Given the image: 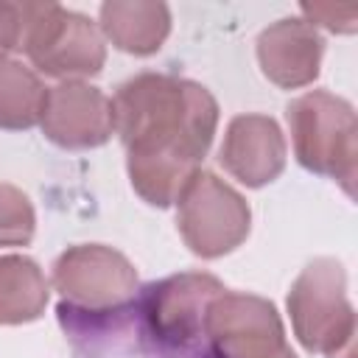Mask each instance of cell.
<instances>
[{
  "label": "cell",
  "mask_w": 358,
  "mask_h": 358,
  "mask_svg": "<svg viewBox=\"0 0 358 358\" xmlns=\"http://www.w3.org/2000/svg\"><path fill=\"white\" fill-rule=\"evenodd\" d=\"M112 112L134 193L151 207L176 204L218 129L210 90L179 76L140 73L117 87Z\"/></svg>",
  "instance_id": "obj_1"
},
{
  "label": "cell",
  "mask_w": 358,
  "mask_h": 358,
  "mask_svg": "<svg viewBox=\"0 0 358 358\" xmlns=\"http://www.w3.org/2000/svg\"><path fill=\"white\" fill-rule=\"evenodd\" d=\"M285 120L299 165L338 182L352 196L358 171V120L352 103L327 90H310L288 103Z\"/></svg>",
  "instance_id": "obj_2"
},
{
  "label": "cell",
  "mask_w": 358,
  "mask_h": 358,
  "mask_svg": "<svg viewBox=\"0 0 358 358\" xmlns=\"http://www.w3.org/2000/svg\"><path fill=\"white\" fill-rule=\"evenodd\" d=\"M296 341L324 358H355V308L347 299V274L336 257L310 260L288 291Z\"/></svg>",
  "instance_id": "obj_3"
},
{
  "label": "cell",
  "mask_w": 358,
  "mask_h": 358,
  "mask_svg": "<svg viewBox=\"0 0 358 358\" xmlns=\"http://www.w3.org/2000/svg\"><path fill=\"white\" fill-rule=\"evenodd\" d=\"M53 288L62 310L112 313L137 299V271L126 255L103 243H78L64 249L53 263Z\"/></svg>",
  "instance_id": "obj_4"
},
{
  "label": "cell",
  "mask_w": 358,
  "mask_h": 358,
  "mask_svg": "<svg viewBox=\"0 0 358 358\" xmlns=\"http://www.w3.org/2000/svg\"><path fill=\"white\" fill-rule=\"evenodd\" d=\"M227 291L218 277L182 271L137 291L134 308L145 330L171 352L193 358L204 344V316L210 302Z\"/></svg>",
  "instance_id": "obj_5"
},
{
  "label": "cell",
  "mask_w": 358,
  "mask_h": 358,
  "mask_svg": "<svg viewBox=\"0 0 358 358\" xmlns=\"http://www.w3.org/2000/svg\"><path fill=\"white\" fill-rule=\"evenodd\" d=\"M176 227L185 246L215 260L235 252L252 229L246 199L210 171H199L176 199Z\"/></svg>",
  "instance_id": "obj_6"
},
{
  "label": "cell",
  "mask_w": 358,
  "mask_h": 358,
  "mask_svg": "<svg viewBox=\"0 0 358 358\" xmlns=\"http://www.w3.org/2000/svg\"><path fill=\"white\" fill-rule=\"evenodd\" d=\"M199 358H296L277 308L255 294L221 291L204 316Z\"/></svg>",
  "instance_id": "obj_7"
},
{
  "label": "cell",
  "mask_w": 358,
  "mask_h": 358,
  "mask_svg": "<svg viewBox=\"0 0 358 358\" xmlns=\"http://www.w3.org/2000/svg\"><path fill=\"white\" fill-rule=\"evenodd\" d=\"M22 53L39 73L62 81L95 76L106 62L101 28L90 17L56 3H39Z\"/></svg>",
  "instance_id": "obj_8"
},
{
  "label": "cell",
  "mask_w": 358,
  "mask_h": 358,
  "mask_svg": "<svg viewBox=\"0 0 358 358\" xmlns=\"http://www.w3.org/2000/svg\"><path fill=\"white\" fill-rule=\"evenodd\" d=\"M39 129L59 148H98L115 134L112 98L84 81H62L48 87Z\"/></svg>",
  "instance_id": "obj_9"
},
{
  "label": "cell",
  "mask_w": 358,
  "mask_h": 358,
  "mask_svg": "<svg viewBox=\"0 0 358 358\" xmlns=\"http://www.w3.org/2000/svg\"><path fill=\"white\" fill-rule=\"evenodd\" d=\"M64 336L78 358H185L165 350L140 322L134 302L112 313H70L56 308Z\"/></svg>",
  "instance_id": "obj_10"
},
{
  "label": "cell",
  "mask_w": 358,
  "mask_h": 358,
  "mask_svg": "<svg viewBox=\"0 0 358 358\" xmlns=\"http://www.w3.org/2000/svg\"><path fill=\"white\" fill-rule=\"evenodd\" d=\"M285 137L268 115H238L229 120L218 162L224 171L246 187H263L274 182L285 168Z\"/></svg>",
  "instance_id": "obj_11"
},
{
  "label": "cell",
  "mask_w": 358,
  "mask_h": 358,
  "mask_svg": "<svg viewBox=\"0 0 358 358\" xmlns=\"http://www.w3.org/2000/svg\"><path fill=\"white\" fill-rule=\"evenodd\" d=\"M324 56L322 34L299 20L285 17L271 22L257 36V62L263 76L280 90H299L316 81Z\"/></svg>",
  "instance_id": "obj_12"
},
{
  "label": "cell",
  "mask_w": 358,
  "mask_h": 358,
  "mask_svg": "<svg viewBox=\"0 0 358 358\" xmlns=\"http://www.w3.org/2000/svg\"><path fill=\"white\" fill-rule=\"evenodd\" d=\"M101 36L131 56L157 53L171 34V8L148 0H112L98 11Z\"/></svg>",
  "instance_id": "obj_13"
},
{
  "label": "cell",
  "mask_w": 358,
  "mask_h": 358,
  "mask_svg": "<svg viewBox=\"0 0 358 358\" xmlns=\"http://www.w3.org/2000/svg\"><path fill=\"white\" fill-rule=\"evenodd\" d=\"M50 285L25 255H0V324H25L45 313Z\"/></svg>",
  "instance_id": "obj_14"
},
{
  "label": "cell",
  "mask_w": 358,
  "mask_h": 358,
  "mask_svg": "<svg viewBox=\"0 0 358 358\" xmlns=\"http://www.w3.org/2000/svg\"><path fill=\"white\" fill-rule=\"evenodd\" d=\"M48 87L36 70L17 59H0V129L25 131L39 126Z\"/></svg>",
  "instance_id": "obj_15"
},
{
  "label": "cell",
  "mask_w": 358,
  "mask_h": 358,
  "mask_svg": "<svg viewBox=\"0 0 358 358\" xmlns=\"http://www.w3.org/2000/svg\"><path fill=\"white\" fill-rule=\"evenodd\" d=\"M36 229L31 199L14 187L0 185V246H28Z\"/></svg>",
  "instance_id": "obj_16"
},
{
  "label": "cell",
  "mask_w": 358,
  "mask_h": 358,
  "mask_svg": "<svg viewBox=\"0 0 358 358\" xmlns=\"http://www.w3.org/2000/svg\"><path fill=\"white\" fill-rule=\"evenodd\" d=\"M305 22H310L313 28L322 25L333 34H352L355 31V20H358V8L355 6H333V3H305L302 6Z\"/></svg>",
  "instance_id": "obj_17"
},
{
  "label": "cell",
  "mask_w": 358,
  "mask_h": 358,
  "mask_svg": "<svg viewBox=\"0 0 358 358\" xmlns=\"http://www.w3.org/2000/svg\"><path fill=\"white\" fill-rule=\"evenodd\" d=\"M3 56H6V53H3V48H0V59H3Z\"/></svg>",
  "instance_id": "obj_18"
}]
</instances>
